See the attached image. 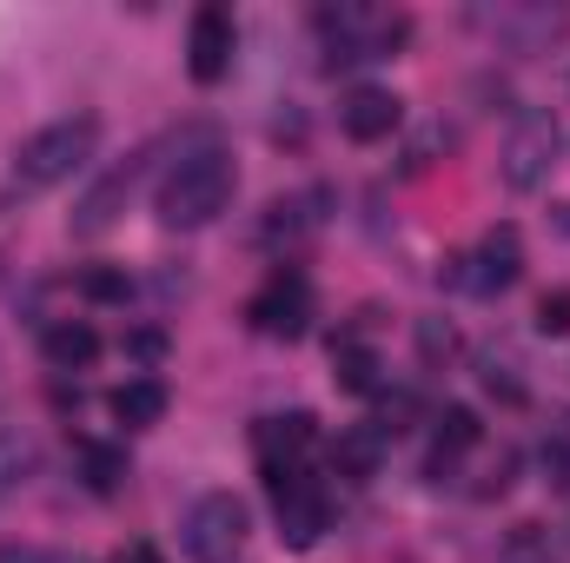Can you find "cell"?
I'll return each mask as SVG.
<instances>
[{"label":"cell","mask_w":570,"mask_h":563,"mask_svg":"<svg viewBox=\"0 0 570 563\" xmlns=\"http://www.w3.org/2000/svg\"><path fill=\"white\" fill-rule=\"evenodd\" d=\"M233 186H239V172H233V152L226 146H193L166 179H159V219L173 226V233H199V226H213L226 206H233Z\"/></svg>","instance_id":"cell-1"},{"label":"cell","mask_w":570,"mask_h":563,"mask_svg":"<svg viewBox=\"0 0 570 563\" xmlns=\"http://www.w3.org/2000/svg\"><path fill=\"white\" fill-rule=\"evenodd\" d=\"M100 146V120L94 113H67V120H47L33 140H20L13 152V186L20 192H47L60 179H73Z\"/></svg>","instance_id":"cell-2"},{"label":"cell","mask_w":570,"mask_h":563,"mask_svg":"<svg viewBox=\"0 0 570 563\" xmlns=\"http://www.w3.org/2000/svg\"><path fill=\"white\" fill-rule=\"evenodd\" d=\"M246 537H253V517H246V504L233 491H206L186 511V551H193V563H239Z\"/></svg>","instance_id":"cell-3"},{"label":"cell","mask_w":570,"mask_h":563,"mask_svg":"<svg viewBox=\"0 0 570 563\" xmlns=\"http://www.w3.org/2000/svg\"><path fill=\"white\" fill-rule=\"evenodd\" d=\"M558 152H564V127H558L551 113H518V120H511V140H504V159H498V172H504V186H511V192H538V186L551 179Z\"/></svg>","instance_id":"cell-4"},{"label":"cell","mask_w":570,"mask_h":563,"mask_svg":"<svg viewBox=\"0 0 570 563\" xmlns=\"http://www.w3.org/2000/svg\"><path fill=\"white\" fill-rule=\"evenodd\" d=\"M266 491H273V511H279V537L292 551H312L325 537V497L305 471H285V464H266Z\"/></svg>","instance_id":"cell-5"},{"label":"cell","mask_w":570,"mask_h":563,"mask_svg":"<svg viewBox=\"0 0 570 563\" xmlns=\"http://www.w3.org/2000/svg\"><path fill=\"white\" fill-rule=\"evenodd\" d=\"M233 47H239V27L226 7H199L193 13V33H186V73L199 87H219L233 73Z\"/></svg>","instance_id":"cell-6"},{"label":"cell","mask_w":570,"mask_h":563,"mask_svg":"<svg viewBox=\"0 0 570 563\" xmlns=\"http://www.w3.org/2000/svg\"><path fill=\"white\" fill-rule=\"evenodd\" d=\"M305 318H312V285L298 279V273H279V279L253 298V325L273 332V338H298Z\"/></svg>","instance_id":"cell-7"},{"label":"cell","mask_w":570,"mask_h":563,"mask_svg":"<svg viewBox=\"0 0 570 563\" xmlns=\"http://www.w3.org/2000/svg\"><path fill=\"white\" fill-rule=\"evenodd\" d=\"M399 120H405V107H399L385 87H352V93L338 100V127H345V140H358V146L399 134Z\"/></svg>","instance_id":"cell-8"},{"label":"cell","mask_w":570,"mask_h":563,"mask_svg":"<svg viewBox=\"0 0 570 563\" xmlns=\"http://www.w3.org/2000/svg\"><path fill=\"white\" fill-rule=\"evenodd\" d=\"M518 273H524V239H518V226H498V233H484L471 285H478V292H504V285H518Z\"/></svg>","instance_id":"cell-9"},{"label":"cell","mask_w":570,"mask_h":563,"mask_svg":"<svg viewBox=\"0 0 570 563\" xmlns=\"http://www.w3.org/2000/svg\"><path fill=\"white\" fill-rule=\"evenodd\" d=\"M40 352H47L53 372H87V365L100 358V332H94L87 318H60V325H47Z\"/></svg>","instance_id":"cell-10"},{"label":"cell","mask_w":570,"mask_h":563,"mask_svg":"<svg viewBox=\"0 0 570 563\" xmlns=\"http://www.w3.org/2000/svg\"><path fill=\"white\" fill-rule=\"evenodd\" d=\"M127 199H134V166H127V172H114V179H100V186L80 199V213H73V233H80V239L107 233V226L120 219V206H127Z\"/></svg>","instance_id":"cell-11"},{"label":"cell","mask_w":570,"mask_h":563,"mask_svg":"<svg viewBox=\"0 0 570 563\" xmlns=\"http://www.w3.org/2000/svg\"><path fill=\"white\" fill-rule=\"evenodd\" d=\"M312 437H318V431H312V418H305V412H285V418H266L259 431H253L259 457H266V464H285V471H298V451H305Z\"/></svg>","instance_id":"cell-12"},{"label":"cell","mask_w":570,"mask_h":563,"mask_svg":"<svg viewBox=\"0 0 570 563\" xmlns=\"http://www.w3.org/2000/svg\"><path fill=\"white\" fill-rule=\"evenodd\" d=\"M379 457H385V431H379V424H352V431H338V444H332L338 477H372Z\"/></svg>","instance_id":"cell-13"},{"label":"cell","mask_w":570,"mask_h":563,"mask_svg":"<svg viewBox=\"0 0 570 563\" xmlns=\"http://www.w3.org/2000/svg\"><path fill=\"white\" fill-rule=\"evenodd\" d=\"M107 412L120 424H159L166 418V385L159 378H127V385H114V398H107Z\"/></svg>","instance_id":"cell-14"},{"label":"cell","mask_w":570,"mask_h":563,"mask_svg":"<svg viewBox=\"0 0 570 563\" xmlns=\"http://www.w3.org/2000/svg\"><path fill=\"white\" fill-rule=\"evenodd\" d=\"M332 365H338V392H358V398L379 392V352L372 345H352L345 338V345H332Z\"/></svg>","instance_id":"cell-15"},{"label":"cell","mask_w":570,"mask_h":563,"mask_svg":"<svg viewBox=\"0 0 570 563\" xmlns=\"http://www.w3.org/2000/svg\"><path fill=\"white\" fill-rule=\"evenodd\" d=\"M27 471H33V444L20 431H0V504L27 484Z\"/></svg>","instance_id":"cell-16"},{"label":"cell","mask_w":570,"mask_h":563,"mask_svg":"<svg viewBox=\"0 0 570 563\" xmlns=\"http://www.w3.org/2000/svg\"><path fill=\"white\" fill-rule=\"evenodd\" d=\"M73 457H80V471H87V484H94V491H114V484L127 477V457H120V451H107V444H73Z\"/></svg>","instance_id":"cell-17"},{"label":"cell","mask_w":570,"mask_h":563,"mask_svg":"<svg viewBox=\"0 0 570 563\" xmlns=\"http://www.w3.org/2000/svg\"><path fill=\"white\" fill-rule=\"evenodd\" d=\"M471 444H478V412L471 405H444V418H438V457H458Z\"/></svg>","instance_id":"cell-18"},{"label":"cell","mask_w":570,"mask_h":563,"mask_svg":"<svg viewBox=\"0 0 570 563\" xmlns=\"http://www.w3.org/2000/svg\"><path fill=\"white\" fill-rule=\"evenodd\" d=\"M80 292H87L94 305H120V298L134 292V279H127V273H114V266H87V273H80Z\"/></svg>","instance_id":"cell-19"},{"label":"cell","mask_w":570,"mask_h":563,"mask_svg":"<svg viewBox=\"0 0 570 563\" xmlns=\"http://www.w3.org/2000/svg\"><path fill=\"white\" fill-rule=\"evenodd\" d=\"M538 332L544 338H564L570 332V292H544L538 298Z\"/></svg>","instance_id":"cell-20"},{"label":"cell","mask_w":570,"mask_h":563,"mask_svg":"<svg viewBox=\"0 0 570 563\" xmlns=\"http://www.w3.org/2000/svg\"><path fill=\"white\" fill-rule=\"evenodd\" d=\"M419 352H425L431 365H438V358H451V352H458V332H451V325H438V318H425V325H419Z\"/></svg>","instance_id":"cell-21"},{"label":"cell","mask_w":570,"mask_h":563,"mask_svg":"<svg viewBox=\"0 0 570 563\" xmlns=\"http://www.w3.org/2000/svg\"><path fill=\"white\" fill-rule=\"evenodd\" d=\"M0 563H73L60 551H33V544H0Z\"/></svg>","instance_id":"cell-22"},{"label":"cell","mask_w":570,"mask_h":563,"mask_svg":"<svg viewBox=\"0 0 570 563\" xmlns=\"http://www.w3.org/2000/svg\"><path fill=\"white\" fill-rule=\"evenodd\" d=\"M127 352H134L140 365H153V358L166 352V338H159V332H127Z\"/></svg>","instance_id":"cell-23"}]
</instances>
